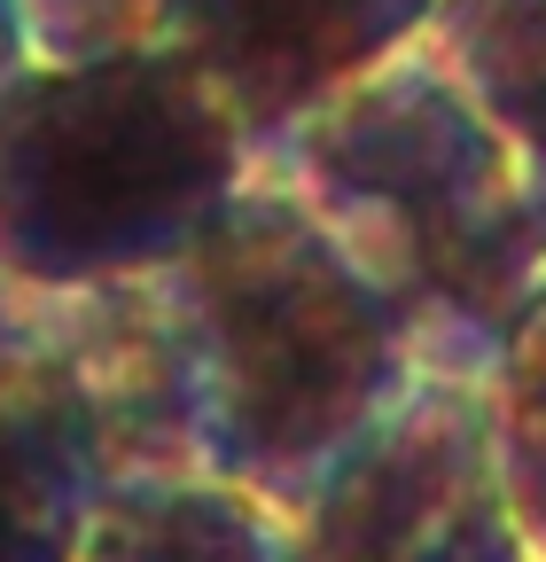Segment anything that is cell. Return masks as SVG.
<instances>
[{"instance_id": "obj_7", "label": "cell", "mask_w": 546, "mask_h": 562, "mask_svg": "<svg viewBox=\"0 0 546 562\" xmlns=\"http://www.w3.org/2000/svg\"><path fill=\"white\" fill-rule=\"evenodd\" d=\"M71 562H282V508L203 469L110 476Z\"/></svg>"}, {"instance_id": "obj_10", "label": "cell", "mask_w": 546, "mask_h": 562, "mask_svg": "<svg viewBox=\"0 0 546 562\" xmlns=\"http://www.w3.org/2000/svg\"><path fill=\"white\" fill-rule=\"evenodd\" d=\"M32 63H87L164 40V0H9Z\"/></svg>"}, {"instance_id": "obj_9", "label": "cell", "mask_w": 546, "mask_h": 562, "mask_svg": "<svg viewBox=\"0 0 546 562\" xmlns=\"http://www.w3.org/2000/svg\"><path fill=\"white\" fill-rule=\"evenodd\" d=\"M485 422H492V469L508 492V516H515L531 562H546V290L523 305V321L492 351Z\"/></svg>"}, {"instance_id": "obj_8", "label": "cell", "mask_w": 546, "mask_h": 562, "mask_svg": "<svg viewBox=\"0 0 546 562\" xmlns=\"http://www.w3.org/2000/svg\"><path fill=\"white\" fill-rule=\"evenodd\" d=\"M531 172H546V0H430L414 32Z\"/></svg>"}, {"instance_id": "obj_5", "label": "cell", "mask_w": 546, "mask_h": 562, "mask_svg": "<svg viewBox=\"0 0 546 562\" xmlns=\"http://www.w3.org/2000/svg\"><path fill=\"white\" fill-rule=\"evenodd\" d=\"M110 476H125L110 414L55 305L0 290V562H71Z\"/></svg>"}, {"instance_id": "obj_1", "label": "cell", "mask_w": 546, "mask_h": 562, "mask_svg": "<svg viewBox=\"0 0 546 562\" xmlns=\"http://www.w3.org/2000/svg\"><path fill=\"white\" fill-rule=\"evenodd\" d=\"M203 476L289 508L422 375L406 321L265 165L149 273Z\"/></svg>"}, {"instance_id": "obj_6", "label": "cell", "mask_w": 546, "mask_h": 562, "mask_svg": "<svg viewBox=\"0 0 546 562\" xmlns=\"http://www.w3.org/2000/svg\"><path fill=\"white\" fill-rule=\"evenodd\" d=\"M422 16L430 0H164V40L203 63L265 157L335 87L414 47Z\"/></svg>"}, {"instance_id": "obj_2", "label": "cell", "mask_w": 546, "mask_h": 562, "mask_svg": "<svg viewBox=\"0 0 546 562\" xmlns=\"http://www.w3.org/2000/svg\"><path fill=\"white\" fill-rule=\"evenodd\" d=\"M258 165L375 281L422 368L485 375L546 290L538 172L422 40L305 110Z\"/></svg>"}, {"instance_id": "obj_3", "label": "cell", "mask_w": 546, "mask_h": 562, "mask_svg": "<svg viewBox=\"0 0 546 562\" xmlns=\"http://www.w3.org/2000/svg\"><path fill=\"white\" fill-rule=\"evenodd\" d=\"M258 172L227 94L180 40L0 79V290L71 297L172 266Z\"/></svg>"}, {"instance_id": "obj_4", "label": "cell", "mask_w": 546, "mask_h": 562, "mask_svg": "<svg viewBox=\"0 0 546 562\" xmlns=\"http://www.w3.org/2000/svg\"><path fill=\"white\" fill-rule=\"evenodd\" d=\"M282 562H531L492 469L485 375L422 368L282 508Z\"/></svg>"}, {"instance_id": "obj_11", "label": "cell", "mask_w": 546, "mask_h": 562, "mask_svg": "<svg viewBox=\"0 0 546 562\" xmlns=\"http://www.w3.org/2000/svg\"><path fill=\"white\" fill-rule=\"evenodd\" d=\"M24 63H32L24 24H16V9H9V0H0V79H9V70H24Z\"/></svg>"}, {"instance_id": "obj_12", "label": "cell", "mask_w": 546, "mask_h": 562, "mask_svg": "<svg viewBox=\"0 0 546 562\" xmlns=\"http://www.w3.org/2000/svg\"><path fill=\"white\" fill-rule=\"evenodd\" d=\"M538 220H546V172H538Z\"/></svg>"}]
</instances>
